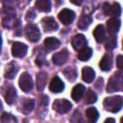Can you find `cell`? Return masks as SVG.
<instances>
[{
  "mask_svg": "<svg viewBox=\"0 0 123 123\" xmlns=\"http://www.w3.org/2000/svg\"><path fill=\"white\" fill-rule=\"evenodd\" d=\"M116 47V37L114 35H110L105 40V48L107 50H112Z\"/></svg>",
  "mask_w": 123,
  "mask_h": 123,
  "instance_id": "d4e9b609",
  "label": "cell"
},
{
  "mask_svg": "<svg viewBox=\"0 0 123 123\" xmlns=\"http://www.w3.org/2000/svg\"><path fill=\"white\" fill-rule=\"evenodd\" d=\"M24 32H25V35H26L27 38L32 42H37L40 37L39 30L35 24H32V23L27 24L25 26Z\"/></svg>",
  "mask_w": 123,
  "mask_h": 123,
  "instance_id": "3957f363",
  "label": "cell"
},
{
  "mask_svg": "<svg viewBox=\"0 0 123 123\" xmlns=\"http://www.w3.org/2000/svg\"><path fill=\"white\" fill-rule=\"evenodd\" d=\"M72 46L75 50H78V51H81L82 49L86 48V37L82 34H78V35L74 36L72 38Z\"/></svg>",
  "mask_w": 123,
  "mask_h": 123,
  "instance_id": "9c48e42d",
  "label": "cell"
},
{
  "mask_svg": "<svg viewBox=\"0 0 123 123\" xmlns=\"http://www.w3.org/2000/svg\"><path fill=\"white\" fill-rule=\"evenodd\" d=\"M112 65V60L111 54H105L104 57L101 59L99 62V66L103 71H109L111 68Z\"/></svg>",
  "mask_w": 123,
  "mask_h": 123,
  "instance_id": "9a60e30c",
  "label": "cell"
},
{
  "mask_svg": "<svg viewBox=\"0 0 123 123\" xmlns=\"http://www.w3.org/2000/svg\"><path fill=\"white\" fill-rule=\"evenodd\" d=\"M120 28V20L116 17H112V18H110L108 21H107V29H108V32L110 35H114L118 32Z\"/></svg>",
  "mask_w": 123,
  "mask_h": 123,
  "instance_id": "8fae6325",
  "label": "cell"
},
{
  "mask_svg": "<svg viewBox=\"0 0 123 123\" xmlns=\"http://www.w3.org/2000/svg\"><path fill=\"white\" fill-rule=\"evenodd\" d=\"M82 77H83V80L85 82L90 83V82H92V80L95 77V72H94V70L91 67L86 66L82 70Z\"/></svg>",
  "mask_w": 123,
  "mask_h": 123,
  "instance_id": "ac0fdd59",
  "label": "cell"
},
{
  "mask_svg": "<svg viewBox=\"0 0 123 123\" xmlns=\"http://www.w3.org/2000/svg\"><path fill=\"white\" fill-rule=\"evenodd\" d=\"M85 90H86V87H85L84 85H82V84L76 85V86L73 87L72 92H71V97H72V99H73L74 101L78 102V101L84 96Z\"/></svg>",
  "mask_w": 123,
  "mask_h": 123,
  "instance_id": "5bb4252c",
  "label": "cell"
},
{
  "mask_svg": "<svg viewBox=\"0 0 123 123\" xmlns=\"http://www.w3.org/2000/svg\"><path fill=\"white\" fill-rule=\"evenodd\" d=\"M71 3H73V4H76V5H80L82 2H81V1H73V0H71Z\"/></svg>",
  "mask_w": 123,
  "mask_h": 123,
  "instance_id": "836d02e7",
  "label": "cell"
},
{
  "mask_svg": "<svg viewBox=\"0 0 123 123\" xmlns=\"http://www.w3.org/2000/svg\"><path fill=\"white\" fill-rule=\"evenodd\" d=\"M63 74H64V76H65L70 82L74 81V80L76 79V77H77L76 69H74V68H72V67H67V68H65V69L63 70Z\"/></svg>",
  "mask_w": 123,
  "mask_h": 123,
  "instance_id": "83f0119b",
  "label": "cell"
},
{
  "mask_svg": "<svg viewBox=\"0 0 123 123\" xmlns=\"http://www.w3.org/2000/svg\"><path fill=\"white\" fill-rule=\"evenodd\" d=\"M63 88H64L63 82L58 76L53 77V79L51 80L50 85H49V89L54 93H59V92H62L63 90Z\"/></svg>",
  "mask_w": 123,
  "mask_h": 123,
  "instance_id": "30bf717a",
  "label": "cell"
},
{
  "mask_svg": "<svg viewBox=\"0 0 123 123\" xmlns=\"http://www.w3.org/2000/svg\"><path fill=\"white\" fill-rule=\"evenodd\" d=\"M46 81H47V74L41 72V73H38L37 76V89L39 90H42L46 85Z\"/></svg>",
  "mask_w": 123,
  "mask_h": 123,
  "instance_id": "cb8c5ba5",
  "label": "cell"
},
{
  "mask_svg": "<svg viewBox=\"0 0 123 123\" xmlns=\"http://www.w3.org/2000/svg\"><path fill=\"white\" fill-rule=\"evenodd\" d=\"M97 100V96L95 94V92H93L91 89H88L87 92L86 93V96H85V101L86 104H93L95 103Z\"/></svg>",
  "mask_w": 123,
  "mask_h": 123,
  "instance_id": "f1b7e54d",
  "label": "cell"
},
{
  "mask_svg": "<svg viewBox=\"0 0 123 123\" xmlns=\"http://www.w3.org/2000/svg\"><path fill=\"white\" fill-rule=\"evenodd\" d=\"M18 84H19V87L25 91V92H28L30 91L32 88H33V80H32V77L30 76L29 73L27 72H24L20 75V78H19V81H18Z\"/></svg>",
  "mask_w": 123,
  "mask_h": 123,
  "instance_id": "5b68a950",
  "label": "cell"
},
{
  "mask_svg": "<svg viewBox=\"0 0 123 123\" xmlns=\"http://www.w3.org/2000/svg\"><path fill=\"white\" fill-rule=\"evenodd\" d=\"M118 90H123V74L119 72L114 73L111 77L107 86L108 92H114Z\"/></svg>",
  "mask_w": 123,
  "mask_h": 123,
  "instance_id": "7a4b0ae2",
  "label": "cell"
},
{
  "mask_svg": "<svg viewBox=\"0 0 123 123\" xmlns=\"http://www.w3.org/2000/svg\"><path fill=\"white\" fill-rule=\"evenodd\" d=\"M60 45H61V41L58 38H56V37H46L44 39V46L48 50H55Z\"/></svg>",
  "mask_w": 123,
  "mask_h": 123,
  "instance_id": "e0dca14e",
  "label": "cell"
},
{
  "mask_svg": "<svg viewBox=\"0 0 123 123\" xmlns=\"http://www.w3.org/2000/svg\"><path fill=\"white\" fill-rule=\"evenodd\" d=\"M122 48H123V41H122Z\"/></svg>",
  "mask_w": 123,
  "mask_h": 123,
  "instance_id": "d590c367",
  "label": "cell"
},
{
  "mask_svg": "<svg viewBox=\"0 0 123 123\" xmlns=\"http://www.w3.org/2000/svg\"><path fill=\"white\" fill-rule=\"evenodd\" d=\"M104 123H115V120L113 118H107Z\"/></svg>",
  "mask_w": 123,
  "mask_h": 123,
  "instance_id": "d6a6232c",
  "label": "cell"
},
{
  "mask_svg": "<svg viewBox=\"0 0 123 123\" xmlns=\"http://www.w3.org/2000/svg\"><path fill=\"white\" fill-rule=\"evenodd\" d=\"M41 23L45 32H52L58 29V23L53 17H44L42 18Z\"/></svg>",
  "mask_w": 123,
  "mask_h": 123,
  "instance_id": "4fadbf2b",
  "label": "cell"
},
{
  "mask_svg": "<svg viewBox=\"0 0 123 123\" xmlns=\"http://www.w3.org/2000/svg\"><path fill=\"white\" fill-rule=\"evenodd\" d=\"M86 115L89 121V123H95L98 119V111L95 108H88L86 111Z\"/></svg>",
  "mask_w": 123,
  "mask_h": 123,
  "instance_id": "603a6c76",
  "label": "cell"
},
{
  "mask_svg": "<svg viewBox=\"0 0 123 123\" xmlns=\"http://www.w3.org/2000/svg\"><path fill=\"white\" fill-rule=\"evenodd\" d=\"M116 64L117 67L123 70V55H119L116 58Z\"/></svg>",
  "mask_w": 123,
  "mask_h": 123,
  "instance_id": "4dcf8cb0",
  "label": "cell"
},
{
  "mask_svg": "<svg viewBox=\"0 0 123 123\" xmlns=\"http://www.w3.org/2000/svg\"><path fill=\"white\" fill-rule=\"evenodd\" d=\"M104 108L111 112H117L121 110L123 105V97L120 95H115L108 97L103 102Z\"/></svg>",
  "mask_w": 123,
  "mask_h": 123,
  "instance_id": "6da1fadb",
  "label": "cell"
},
{
  "mask_svg": "<svg viewBox=\"0 0 123 123\" xmlns=\"http://www.w3.org/2000/svg\"><path fill=\"white\" fill-rule=\"evenodd\" d=\"M120 123H123V117H121V119H120Z\"/></svg>",
  "mask_w": 123,
  "mask_h": 123,
  "instance_id": "e575fe53",
  "label": "cell"
},
{
  "mask_svg": "<svg viewBox=\"0 0 123 123\" xmlns=\"http://www.w3.org/2000/svg\"><path fill=\"white\" fill-rule=\"evenodd\" d=\"M27 53V45L22 43V42H19V41H16V42H13L12 43V54L13 57L15 58H22L26 55Z\"/></svg>",
  "mask_w": 123,
  "mask_h": 123,
  "instance_id": "ba28073f",
  "label": "cell"
},
{
  "mask_svg": "<svg viewBox=\"0 0 123 123\" xmlns=\"http://www.w3.org/2000/svg\"><path fill=\"white\" fill-rule=\"evenodd\" d=\"M1 120L3 123H10V122H16V118L13 117L12 114L10 113H7V112H3L2 114V117H1Z\"/></svg>",
  "mask_w": 123,
  "mask_h": 123,
  "instance_id": "f546056e",
  "label": "cell"
},
{
  "mask_svg": "<svg viewBox=\"0 0 123 123\" xmlns=\"http://www.w3.org/2000/svg\"><path fill=\"white\" fill-rule=\"evenodd\" d=\"M71 103L66 99H57L53 103V110L59 113H65L71 109Z\"/></svg>",
  "mask_w": 123,
  "mask_h": 123,
  "instance_id": "8992f818",
  "label": "cell"
},
{
  "mask_svg": "<svg viewBox=\"0 0 123 123\" xmlns=\"http://www.w3.org/2000/svg\"><path fill=\"white\" fill-rule=\"evenodd\" d=\"M35 17H36V13L34 12V11L33 10L28 11V12L26 13V19L27 20H33Z\"/></svg>",
  "mask_w": 123,
  "mask_h": 123,
  "instance_id": "1f68e13d",
  "label": "cell"
},
{
  "mask_svg": "<svg viewBox=\"0 0 123 123\" xmlns=\"http://www.w3.org/2000/svg\"><path fill=\"white\" fill-rule=\"evenodd\" d=\"M103 12L106 15L116 17L121 13V7L117 2H113L112 4H109L106 2L103 5Z\"/></svg>",
  "mask_w": 123,
  "mask_h": 123,
  "instance_id": "277c9868",
  "label": "cell"
},
{
  "mask_svg": "<svg viewBox=\"0 0 123 123\" xmlns=\"http://www.w3.org/2000/svg\"><path fill=\"white\" fill-rule=\"evenodd\" d=\"M67 59H68V52H67L66 49H63V50H62V51L54 54L53 57H52L53 62L55 64H57V65L63 64L67 61Z\"/></svg>",
  "mask_w": 123,
  "mask_h": 123,
  "instance_id": "7c38bea8",
  "label": "cell"
},
{
  "mask_svg": "<svg viewBox=\"0 0 123 123\" xmlns=\"http://www.w3.org/2000/svg\"><path fill=\"white\" fill-rule=\"evenodd\" d=\"M93 36L94 38L97 42H102L106 38V31L103 25H97L93 31Z\"/></svg>",
  "mask_w": 123,
  "mask_h": 123,
  "instance_id": "2e32d148",
  "label": "cell"
},
{
  "mask_svg": "<svg viewBox=\"0 0 123 123\" xmlns=\"http://www.w3.org/2000/svg\"><path fill=\"white\" fill-rule=\"evenodd\" d=\"M37 10L42 12H48L51 10V3L48 0H37L35 4Z\"/></svg>",
  "mask_w": 123,
  "mask_h": 123,
  "instance_id": "d6986e66",
  "label": "cell"
},
{
  "mask_svg": "<svg viewBox=\"0 0 123 123\" xmlns=\"http://www.w3.org/2000/svg\"><path fill=\"white\" fill-rule=\"evenodd\" d=\"M91 22H92V18H91L90 15H88V14H82L80 19H79V21H78V27L80 29H82V30H85V29H86L90 25Z\"/></svg>",
  "mask_w": 123,
  "mask_h": 123,
  "instance_id": "44dd1931",
  "label": "cell"
},
{
  "mask_svg": "<svg viewBox=\"0 0 123 123\" xmlns=\"http://www.w3.org/2000/svg\"><path fill=\"white\" fill-rule=\"evenodd\" d=\"M16 98V90L13 86H9L5 93V100L8 104H12Z\"/></svg>",
  "mask_w": 123,
  "mask_h": 123,
  "instance_id": "7402d4cb",
  "label": "cell"
},
{
  "mask_svg": "<svg viewBox=\"0 0 123 123\" xmlns=\"http://www.w3.org/2000/svg\"><path fill=\"white\" fill-rule=\"evenodd\" d=\"M59 20L64 24V25H69L73 22L74 18H75V12L69 9H62L59 14H58Z\"/></svg>",
  "mask_w": 123,
  "mask_h": 123,
  "instance_id": "52a82bcc",
  "label": "cell"
},
{
  "mask_svg": "<svg viewBox=\"0 0 123 123\" xmlns=\"http://www.w3.org/2000/svg\"><path fill=\"white\" fill-rule=\"evenodd\" d=\"M34 105H35V102L33 99H26L22 105V111L24 113H29L34 109Z\"/></svg>",
  "mask_w": 123,
  "mask_h": 123,
  "instance_id": "4316f807",
  "label": "cell"
},
{
  "mask_svg": "<svg viewBox=\"0 0 123 123\" xmlns=\"http://www.w3.org/2000/svg\"><path fill=\"white\" fill-rule=\"evenodd\" d=\"M17 65L14 62H11L7 66L5 70V77L8 79H12L14 78L15 74L17 73Z\"/></svg>",
  "mask_w": 123,
  "mask_h": 123,
  "instance_id": "ffe728a7",
  "label": "cell"
},
{
  "mask_svg": "<svg viewBox=\"0 0 123 123\" xmlns=\"http://www.w3.org/2000/svg\"><path fill=\"white\" fill-rule=\"evenodd\" d=\"M91 55H92V49L89 47H86L79 52L78 59L81 61H87L88 59H90Z\"/></svg>",
  "mask_w": 123,
  "mask_h": 123,
  "instance_id": "484cf974",
  "label": "cell"
}]
</instances>
